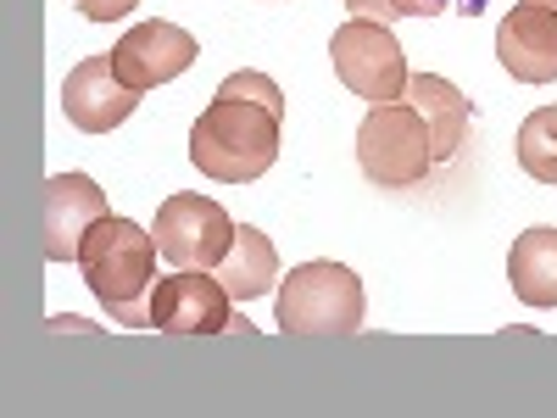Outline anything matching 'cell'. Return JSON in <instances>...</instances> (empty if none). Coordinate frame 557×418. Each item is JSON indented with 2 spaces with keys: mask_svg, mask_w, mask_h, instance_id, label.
Segmentation results:
<instances>
[{
  "mask_svg": "<svg viewBox=\"0 0 557 418\" xmlns=\"http://www.w3.org/2000/svg\"><path fill=\"white\" fill-rule=\"evenodd\" d=\"M157 235L139 229L134 218L107 212L78 251L84 285L96 291V302L112 312L123 330H151V291H157Z\"/></svg>",
  "mask_w": 557,
  "mask_h": 418,
  "instance_id": "1",
  "label": "cell"
},
{
  "mask_svg": "<svg viewBox=\"0 0 557 418\" xmlns=\"http://www.w3.org/2000/svg\"><path fill=\"white\" fill-rule=\"evenodd\" d=\"M278 123L268 107L240 96H212V107L190 128V162L212 184H251L278 162Z\"/></svg>",
  "mask_w": 557,
  "mask_h": 418,
  "instance_id": "2",
  "label": "cell"
},
{
  "mask_svg": "<svg viewBox=\"0 0 557 418\" xmlns=\"http://www.w3.org/2000/svg\"><path fill=\"white\" fill-rule=\"evenodd\" d=\"M362 312H368L362 279L346 262L318 257V262H301V268L285 273L273 318L285 335H357Z\"/></svg>",
  "mask_w": 557,
  "mask_h": 418,
  "instance_id": "3",
  "label": "cell"
},
{
  "mask_svg": "<svg viewBox=\"0 0 557 418\" xmlns=\"http://www.w3.org/2000/svg\"><path fill=\"white\" fill-rule=\"evenodd\" d=\"M357 168L368 173V184H380V190H412V184L430 179L435 146H430V123L418 118L412 101L368 107V118L357 128Z\"/></svg>",
  "mask_w": 557,
  "mask_h": 418,
  "instance_id": "4",
  "label": "cell"
},
{
  "mask_svg": "<svg viewBox=\"0 0 557 418\" xmlns=\"http://www.w3.org/2000/svg\"><path fill=\"white\" fill-rule=\"evenodd\" d=\"M330 57H335V73L351 96H362L368 107L380 101H407V51L396 45L391 23H368V17H351L335 28L330 39Z\"/></svg>",
  "mask_w": 557,
  "mask_h": 418,
  "instance_id": "5",
  "label": "cell"
},
{
  "mask_svg": "<svg viewBox=\"0 0 557 418\" xmlns=\"http://www.w3.org/2000/svg\"><path fill=\"white\" fill-rule=\"evenodd\" d=\"M235 218H228L212 196H168L157 207V251L173 262V268H218L228 257V246H235Z\"/></svg>",
  "mask_w": 557,
  "mask_h": 418,
  "instance_id": "6",
  "label": "cell"
},
{
  "mask_svg": "<svg viewBox=\"0 0 557 418\" xmlns=\"http://www.w3.org/2000/svg\"><path fill=\"white\" fill-rule=\"evenodd\" d=\"M235 323V296L212 268H178L151 291V330L162 335H223Z\"/></svg>",
  "mask_w": 557,
  "mask_h": 418,
  "instance_id": "7",
  "label": "cell"
},
{
  "mask_svg": "<svg viewBox=\"0 0 557 418\" xmlns=\"http://www.w3.org/2000/svg\"><path fill=\"white\" fill-rule=\"evenodd\" d=\"M196 57H201V45H196V34H190V28L151 17V23H139V28H128V34L117 39L112 67L123 73V84H128V89L151 96V89L173 84L178 73H190V67H196Z\"/></svg>",
  "mask_w": 557,
  "mask_h": 418,
  "instance_id": "8",
  "label": "cell"
},
{
  "mask_svg": "<svg viewBox=\"0 0 557 418\" xmlns=\"http://www.w3.org/2000/svg\"><path fill=\"white\" fill-rule=\"evenodd\" d=\"M45 257L51 262H78L84 241H89V229H96L112 207H107V190L89 173H57V179H45Z\"/></svg>",
  "mask_w": 557,
  "mask_h": 418,
  "instance_id": "9",
  "label": "cell"
},
{
  "mask_svg": "<svg viewBox=\"0 0 557 418\" xmlns=\"http://www.w3.org/2000/svg\"><path fill=\"white\" fill-rule=\"evenodd\" d=\"M134 107H139V89L123 84L112 57H84L62 78V112L78 134H112L123 118H134Z\"/></svg>",
  "mask_w": 557,
  "mask_h": 418,
  "instance_id": "10",
  "label": "cell"
},
{
  "mask_svg": "<svg viewBox=\"0 0 557 418\" xmlns=\"http://www.w3.org/2000/svg\"><path fill=\"white\" fill-rule=\"evenodd\" d=\"M496 57L519 84H557V12L552 7H513L496 28Z\"/></svg>",
  "mask_w": 557,
  "mask_h": 418,
  "instance_id": "11",
  "label": "cell"
},
{
  "mask_svg": "<svg viewBox=\"0 0 557 418\" xmlns=\"http://www.w3.org/2000/svg\"><path fill=\"white\" fill-rule=\"evenodd\" d=\"M407 101L418 107V118L430 123V146H435V162L457 157V146L469 139V118H474L469 96H462L457 84H446L441 73H412V78H407Z\"/></svg>",
  "mask_w": 557,
  "mask_h": 418,
  "instance_id": "12",
  "label": "cell"
},
{
  "mask_svg": "<svg viewBox=\"0 0 557 418\" xmlns=\"http://www.w3.org/2000/svg\"><path fill=\"white\" fill-rule=\"evenodd\" d=\"M507 279H513V296L535 312H552L557 307V229L541 223V229H524L507 251Z\"/></svg>",
  "mask_w": 557,
  "mask_h": 418,
  "instance_id": "13",
  "label": "cell"
},
{
  "mask_svg": "<svg viewBox=\"0 0 557 418\" xmlns=\"http://www.w3.org/2000/svg\"><path fill=\"white\" fill-rule=\"evenodd\" d=\"M218 279H223V291L235 296V302H257V296H268L273 285H278V251H273V241L262 235L257 223H240L235 229V246H228V257L212 268Z\"/></svg>",
  "mask_w": 557,
  "mask_h": 418,
  "instance_id": "14",
  "label": "cell"
},
{
  "mask_svg": "<svg viewBox=\"0 0 557 418\" xmlns=\"http://www.w3.org/2000/svg\"><path fill=\"white\" fill-rule=\"evenodd\" d=\"M519 168L535 184H557V101L552 107H535L519 123Z\"/></svg>",
  "mask_w": 557,
  "mask_h": 418,
  "instance_id": "15",
  "label": "cell"
},
{
  "mask_svg": "<svg viewBox=\"0 0 557 418\" xmlns=\"http://www.w3.org/2000/svg\"><path fill=\"white\" fill-rule=\"evenodd\" d=\"M218 96H240V101L268 107L273 118H285V89H278L268 73H228V78L218 84Z\"/></svg>",
  "mask_w": 557,
  "mask_h": 418,
  "instance_id": "16",
  "label": "cell"
},
{
  "mask_svg": "<svg viewBox=\"0 0 557 418\" xmlns=\"http://www.w3.org/2000/svg\"><path fill=\"white\" fill-rule=\"evenodd\" d=\"M73 7H78L89 23H112V17H128L139 0H73Z\"/></svg>",
  "mask_w": 557,
  "mask_h": 418,
  "instance_id": "17",
  "label": "cell"
},
{
  "mask_svg": "<svg viewBox=\"0 0 557 418\" xmlns=\"http://www.w3.org/2000/svg\"><path fill=\"white\" fill-rule=\"evenodd\" d=\"M396 7V17H441V12H451V0H391Z\"/></svg>",
  "mask_w": 557,
  "mask_h": 418,
  "instance_id": "18",
  "label": "cell"
},
{
  "mask_svg": "<svg viewBox=\"0 0 557 418\" xmlns=\"http://www.w3.org/2000/svg\"><path fill=\"white\" fill-rule=\"evenodd\" d=\"M346 12H351V17H368V23H391V17H396L391 0H346Z\"/></svg>",
  "mask_w": 557,
  "mask_h": 418,
  "instance_id": "19",
  "label": "cell"
},
{
  "mask_svg": "<svg viewBox=\"0 0 557 418\" xmlns=\"http://www.w3.org/2000/svg\"><path fill=\"white\" fill-rule=\"evenodd\" d=\"M457 12H462V17H474V12H480V0H462V7H457Z\"/></svg>",
  "mask_w": 557,
  "mask_h": 418,
  "instance_id": "20",
  "label": "cell"
},
{
  "mask_svg": "<svg viewBox=\"0 0 557 418\" xmlns=\"http://www.w3.org/2000/svg\"><path fill=\"white\" fill-rule=\"evenodd\" d=\"M535 7H552V12H557V0H535Z\"/></svg>",
  "mask_w": 557,
  "mask_h": 418,
  "instance_id": "21",
  "label": "cell"
}]
</instances>
